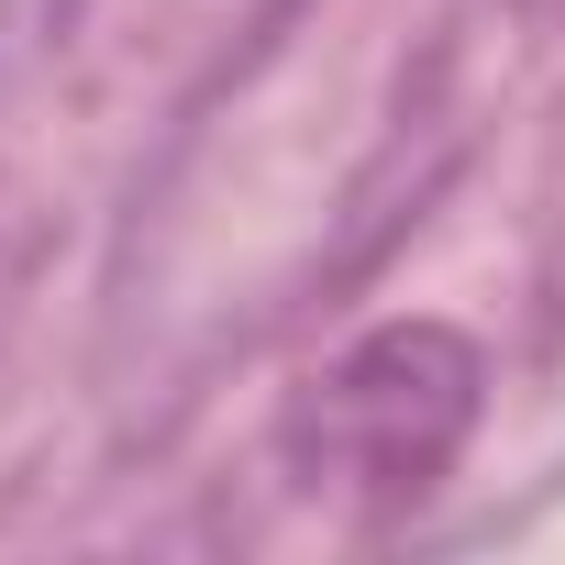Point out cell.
<instances>
[{
	"instance_id": "cell-1",
	"label": "cell",
	"mask_w": 565,
	"mask_h": 565,
	"mask_svg": "<svg viewBox=\"0 0 565 565\" xmlns=\"http://www.w3.org/2000/svg\"><path fill=\"white\" fill-rule=\"evenodd\" d=\"M466 422H477V355L444 322L366 333L333 377H311V411H300V433L322 444V466H344L366 488L444 477V455L466 444Z\"/></svg>"
}]
</instances>
